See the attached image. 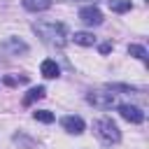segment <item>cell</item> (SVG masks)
<instances>
[{
    "label": "cell",
    "instance_id": "9c48e42d",
    "mask_svg": "<svg viewBox=\"0 0 149 149\" xmlns=\"http://www.w3.org/2000/svg\"><path fill=\"white\" fill-rule=\"evenodd\" d=\"M44 95H47V88H44V86H33V88L23 95V105L28 107V105H33L35 100H40V98H44Z\"/></svg>",
    "mask_w": 149,
    "mask_h": 149
},
{
    "label": "cell",
    "instance_id": "3957f363",
    "mask_svg": "<svg viewBox=\"0 0 149 149\" xmlns=\"http://www.w3.org/2000/svg\"><path fill=\"white\" fill-rule=\"evenodd\" d=\"M86 100H88L93 107H100V109H109V107L116 105V98H114L112 91H91V93L86 95Z\"/></svg>",
    "mask_w": 149,
    "mask_h": 149
},
{
    "label": "cell",
    "instance_id": "2e32d148",
    "mask_svg": "<svg viewBox=\"0 0 149 149\" xmlns=\"http://www.w3.org/2000/svg\"><path fill=\"white\" fill-rule=\"evenodd\" d=\"M112 51V42H105L102 47H100V54H109Z\"/></svg>",
    "mask_w": 149,
    "mask_h": 149
},
{
    "label": "cell",
    "instance_id": "8fae6325",
    "mask_svg": "<svg viewBox=\"0 0 149 149\" xmlns=\"http://www.w3.org/2000/svg\"><path fill=\"white\" fill-rule=\"evenodd\" d=\"M23 7L28 12H44L51 7V0H23Z\"/></svg>",
    "mask_w": 149,
    "mask_h": 149
},
{
    "label": "cell",
    "instance_id": "4fadbf2b",
    "mask_svg": "<svg viewBox=\"0 0 149 149\" xmlns=\"http://www.w3.org/2000/svg\"><path fill=\"white\" fill-rule=\"evenodd\" d=\"M128 54L135 56V58H140V61H147V58H149L147 51H144V47H140V44H130V47H128Z\"/></svg>",
    "mask_w": 149,
    "mask_h": 149
},
{
    "label": "cell",
    "instance_id": "5b68a950",
    "mask_svg": "<svg viewBox=\"0 0 149 149\" xmlns=\"http://www.w3.org/2000/svg\"><path fill=\"white\" fill-rule=\"evenodd\" d=\"M119 114L130 123H142L144 121V112L135 105H119Z\"/></svg>",
    "mask_w": 149,
    "mask_h": 149
},
{
    "label": "cell",
    "instance_id": "52a82bcc",
    "mask_svg": "<svg viewBox=\"0 0 149 149\" xmlns=\"http://www.w3.org/2000/svg\"><path fill=\"white\" fill-rule=\"evenodd\" d=\"M40 72H42V77H47V79H56V77L61 74V68L56 65V61L47 58V61H42V65H40Z\"/></svg>",
    "mask_w": 149,
    "mask_h": 149
},
{
    "label": "cell",
    "instance_id": "30bf717a",
    "mask_svg": "<svg viewBox=\"0 0 149 149\" xmlns=\"http://www.w3.org/2000/svg\"><path fill=\"white\" fill-rule=\"evenodd\" d=\"M72 40H74V44H81V47H93V44H95L93 33H86V30L74 33V35H72Z\"/></svg>",
    "mask_w": 149,
    "mask_h": 149
},
{
    "label": "cell",
    "instance_id": "ba28073f",
    "mask_svg": "<svg viewBox=\"0 0 149 149\" xmlns=\"http://www.w3.org/2000/svg\"><path fill=\"white\" fill-rule=\"evenodd\" d=\"M2 49L12 51V54H26V51H28V44H26V42H21L19 37H9V40H5V42H2Z\"/></svg>",
    "mask_w": 149,
    "mask_h": 149
},
{
    "label": "cell",
    "instance_id": "6da1fadb",
    "mask_svg": "<svg viewBox=\"0 0 149 149\" xmlns=\"http://www.w3.org/2000/svg\"><path fill=\"white\" fill-rule=\"evenodd\" d=\"M33 30L47 44H54V47H63L65 44V28H63V23H35Z\"/></svg>",
    "mask_w": 149,
    "mask_h": 149
},
{
    "label": "cell",
    "instance_id": "5bb4252c",
    "mask_svg": "<svg viewBox=\"0 0 149 149\" xmlns=\"http://www.w3.org/2000/svg\"><path fill=\"white\" fill-rule=\"evenodd\" d=\"M33 116H35L37 121H42V123H51V121H54V114H51L49 109H37Z\"/></svg>",
    "mask_w": 149,
    "mask_h": 149
},
{
    "label": "cell",
    "instance_id": "9a60e30c",
    "mask_svg": "<svg viewBox=\"0 0 149 149\" xmlns=\"http://www.w3.org/2000/svg\"><path fill=\"white\" fill-rule=\"evenodd\" d=\"M2 81H5L7 86H16L19 81H28V77H9V74H7V77H5Z\"/></svg>",
    "mask_w": 149,
    "mask_h": 149
},
{
    "label": "cell",
    "instance_id": "7a4b0ae2",
    "mask_svg": "<svg viewBox=\"0 0 149 149\" xmlns=\"http://www.w3.org/2000/svg\"><path fill=\"white\" fill-rule=\"evenodd\" d=\"M93 130H95V135H98L105 144H112V142H119V140H121V130H119V126H116L112 119H98V121L93 123Z\"/></svg>",
    "mask_w": 149,
    "mask_h": 149
},
{
    "label": "cell",
    "instance_id": "7c38bea8",
    "mask_svg": "<svg viewBox=\"0 0 149 149\" xmlns=\"http://www.w3.org/2000/svg\"><path fill=\"white\" fill-rule=\"evenodd\" d=\"M109 9L116 12V14H123V12L133 9V2L130 0H109Z\"/></svg>",
    "mask_w": 149,
    "mask_h": 149
},
{
    "label": "cell",
    "instance_id": "8992f818",
    "mask_svg": "<svg viewBox=\"0 0 149 149\" xmlns=\"http://www.w3.org/2000/svg\"><path fill=\"white\" fill-rule=\"evenodd\" d=\"M61 126L68 130V133H72V135H79V133H84V119L81 116H63L61 119Z\"/></svg>",
    "mask_w": 149,
    "mask_h": 149
},
{
    "label": "cell",
    "instance_id": "277c9868",
    "mask_svg": "<svg viewBox=\"0 0 149 149\" xmlns=\"http://www.w3.org/2000/svg\"><path fill=\"white\" fill-rule=\"evenodd\" d=\"M79 19L86 26H100L102 23V12L98 7H93V5H88V7H81L79 9Z\"/></svg>",
    "mask_w": 149,
    "mask_h": 149
}]
</instances>
